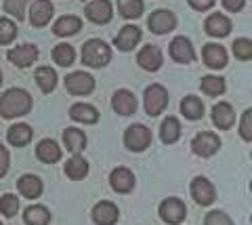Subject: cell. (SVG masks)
I'll return each mask as SVG.
<instances>
[{
    "label": "cell",
    "instance_id": "1",
    "mask_svg": "<svg viewBox=\"0 0 252 225\" xmlns=\"http://www.w3.org/2000/svg\"><path fill=\"white\" fill-rule=\"evenodd\" d=\"M32 110V97L23 89H9L0 97V116L2 118H17Z\"/></svg>",
    "mask_w": 252,
    "mask_h": 225
},
{
    "label": "cell",
    "instance_id": "2",
    "mask_svg": "<svg viewBox=\"0 0 252 225\" xmlns=\"http://www.w3.org/2000/svg\"><path fill=\"white\" fill-rule=\"evenodd\" d=\"M109 59H112V49H109L103 40L93 38V40L84 42V46H82V64L84 65L103 67L109 64Z\"/></svg>",
    "mask_w": 252,
    "mask_h": 225
},
{
    "label": "cell",
    "instance_id": "3",
    "mask_svg": "<svg viewBox=\"0 0 252 225\" xmlns=\"http://www.w3.org/2000/svg\"><path fill=\"white\" fill-rule=\"evenodd\" d=\"M168 105V93L162 84H152L145 89V112L147 116H160Z\"/></svg>",
    "mask_w": 252,
    "mask_h": 225
},
{
    "label": "cell",
    "instance_id": "4",
    "mask_svg": "<svg viewBox=\"0 0 252 225\" xmlns=\"http://www.w3.org/2000/svg\"><path fill=\"white\" fill-rule=\"evenodd\" d=\"M152 143V130L145 124H132L124 133V145L130 152H143Z\"/></svg>",
    "mask_w": 252,
    "mask_h": 225
},
{
    "label": "cell",
    "instance_id": "5",
    "mask_svg": "<svg viewBox=\"0 0 252 225\" xmlns=\"http://www.w3.org/2000/svg\"><path fill=\"white\" fill-rule=\"evenodd\" d=\"M185 215H187V208L179 198H166L160 204V217L168 225H179L185 219Z\"/></svg>",
    "mask_w": 252,
    "mask_h": 225
},
{
    "label": "cell",
    "instance_id": "6",
    "mask_svg": "<svg viewBox=\"0 0 252 225\" xmlns=\"http://www.w3.org/2000/svg\"><path fill=\"white\" fill-rule=\"evenodd\" d=\"M220 147V139L215 133H200L193 137L191 141V150L193 154H198L202 158H210L212 154H217Z\"/></svg>",
    "mask_w": 252,
    "mask_h": 225
},
{
    "label": "cell",
    "instance_id": "7",
    "mask_svg": "<svg viewBox=\"0 0 252 225\" xmlns=\"http://www.w3.org/2000/svg\"><path fill=\"white\" fill-rule=\"evenodd\" d=\"M65 89L72 95H89L94 91V78L86 72H74L65 78Z\"/></svg>",
    "mask_w": 252,
    "mask_h": 225
},
{
    "label": "cell",
    "instance_id": "8",
    "mask_svg": "<svg viewBox=\"0 0 252 225\" xmlns=\"http://www.w3.org/2000/svg\"><path fill=\"white\" fill-rule=\"evenodd\" d=\"M147 26H149V30H152L154 34H168V32L175 30L177 17H175V13L160 9V11L152 13V17L147 19Z\"/></svg>",
    "mask_w": 252,
    "mask_h": 225
},
{
    "label": "cell",
    "instance_id": "9",
    "mask_svg": "<svg viewBox=\"0 0 252 225\" xmlns=\"http://www.w3.org/2000/svg\"><path fill=\"white\" fill-rule=\"evenodd\" d=\"M191 196L198 204L208 206L215 202V188H212V183L206 177H195L191 181Z\"/></svg>",
    "mask_w": 252,
    "mask_h": 225
},
{
    "label": "cell",
    "instance_id": "10",
    "mask_svg": "<svg viewBox=\"0 0 252 225\" xmlns=\"http://www.w3.org/2000/svg\"><path fill=\"white\" fill-rule=\"evenodd\" d=\"M170 57L177 61V64H191L195 59L193 46L189 42V38L185 36H177L175 40L170 42Z\"/></svg>",
    "mask_w": 252,
    "mask_h": 225
},
{
    "label": "cell",
    "instance_id": "11",
    "mask_svg": "<svg viewBox=\"0 0 252 225\" xmlns=\"http://www.w3.org/2000/svg\"><path fill=\"white\" fill-rule=\"evenodd\" d=\"M137 97L132 95L130 91H126V89H120V91H116L114 93V97H112V107L120 114V116H130V114H135L137 112Z\"/></svg>",
    "mask_w": 252,
    "mask_h": 225
},
{
    "label": "cell",
    "instance_id": "12",
    "mask_svg": "<svg viewBox=\"0 0 252 225\" xmlns=\"http://www.w3.org/2000/svg\"><path fill=\"white\" fill-rule=\"evenodd\" d=\"M84 13L93 23H107L114 15L112 2H109V0H93V2L86 4Z\"/></svg>",
    "mask_w": 252,
    "mask_h": 225
},
{
    "label": "cell",
    "instance_id": "13",
    "mask_svg": "<svg viewBox=\"0 0 252 225\" xmlns=\"http://www.w3.org/2000/svg\"><path fill=\"white\" fill-rule=\"evenodd\" d=\"M38 59V49L34 44H21L9 51V61L17 67H30Z\"/></svg>",
    "mask_w": 252,
    "mask_h": 225
},
{
    "label": "cell",
    "instance_id": "14",
    "mask_svg": "<svg viewBox=\"0 0 252 225\" xmlns=\"http://www.w3.org/2000/svg\"><path fill=\"white\" fill-rule=\"evenodd\" d=\"M53 4L49 2V0H36L34 4H32V9H30V21H32V26L34 28H44L46 23L51 21L53 17Z\"/></svg>",
    "mask_w": 252,
    "mask_h": 225
},
{
    "label": "cell",
    "instance_id": "15",
    "mask_svg": "<svg viewBox=\"0 0 252 225\" xmlns=\"http://www.w3.org/2000/svg\"><path fill=\"white\" fill-rule=\"evenodd\" d=\"M139 65L147 69V72H156V69L162 67V51L158 49V46L149 44V46H143V49L139 51Z\"/></svg>",
    "mask_w": 252,
    "mask_h": 225
},
{
    "label": "cell",
    "instance_id": "16",
    "mask_svg": "<svg viewBox=\"0 0 252 225\" xmlns=\"http://www.w3.org/2000/svg\"><path fill=\"white\" fill-rule=\"evenodd\" d=\"M109 183L118 193H128L135 188V175L130 173L128 168H114L112 175H109Z\"/></svg>",
    "mask_w": 252,
    "mask_h": 225
},
{
    "label": "cell",
    "instance_id": "17",
    "mask_svg": "<svg viewBox=\"0 0 252 225\" xmlns=\"http://www.w3.org/2000/svg\"><path fill=\"white\" fill-rule=\"evenodd\" d=\"M118 217H120L118 206L112 202H105V200L94 204V208H93V221L97 225H114L118 221Z\"/></svg>",
    "mask_w": 252,
    "mask_h": 225
},
{
    "label": "cell",
    "instance_id": "18",
    "mask_svg": "<svg viewBox=\"0 0 252 225\" xmlns=\"http://www.w3.org/2000/svg\"><path fill=\"white\" fill-rule=\"evenodd\" d=\"M141 40V30L137 26H124L120 30V34L114 38V44L120 51H132Z\"/></svg>",
    "mask_w": 252,
    "mask_h": 225
},
{
    "label": "cell",
    "instance_id": "19",
    "mask_svg": "<svg viewBox=\"0 0 252 225\" xmlns=\"http://www.w3.org/2000/svg\"><path fill=\"white\" fill-rule=\"evenodd\" d=\"M212 122H215V127H219L220 130H227L233 127L235 122V114H233V107L229 103L220 101L212 107Z\"/></svg>",
    "mask_w": 252,
    "mask_h": 225
},
{
    "label": "cell",
    "instance_id": "20",
    "mask_svg": "<svg viewBox=\"0 0 252 225\" xmlns=\"http://www.w3.org/2000/svg\"><path fill=\"white\" fill-rule=\"evenodd\" d=\"M204 28H206V32L210 36L215 38H225L227 34L231 32V21L225 17V15L220 13H212L210 17L206 19V23H204Z\"/></svg>",
    "mask_w": 252,
    "mask_h": 225
},
{
    "label": "cell",
    "instance_id": "21",
    "mask_svg": "<svg viewBox=\"0 0 252 225\" xmlns=\"http://www.w3.org/2000/svg\"><path fill=\"white\" fill-rule=\"evenodd\" d=\"M202 57H204V64L212 69H223L227 65V53L219 44H206L202 51Z\"/></svg>",
    "mask_w": 252,
    "mask_h": 225
},
{
    "label": "cell",
    "instance_id": "22",
    "mask_svg": "<svg viewBox=\"0 0 252 225\" xmlns=\"http://www.w3.org/2000/svg\"><path fill=\"white\" fill-rule=\"evenodd\" d=\"M36 156H38V160L46 162V164H53V162L61 160V147L57 145V141H53V139H42L36 147Z\"/></svg>",
    "mask_w": 252,
    "mask_h": 225
},
{
    "label": "cell",
    "instance_id": "23",
    "mask_svg": "<svg viewBox=\"0 0 252 225\" xmlns=\"http://www.w3.org/2000/svg\"><path fill=\"white\" fill-rule=\"evenodd\" d=\"M69 116L76 122H84V124H94L99 120V112L89 103H74L69 107Z\"/></svg>",
    "mask_w": 252,
    "mask_h": 225
},
{
    "label": "cell",
    "instance_id": "24",
    "mask_svg": "<svg viewBox=\"0 0 252 225\" xmlns=\"http://www.w3.org/2000/svg\"><path fill=\"white\" fill-rule=\"evenodd\" d=\"M80 28H82V21L78 19L76 15H65V17L55 21L53 32L57 36H74V34H78V30Z\"/></svg>",
    "mask_w": 252,
    "mask_h": 225
},
{
    "label": "cell",
    "instance_id": "25",
    "mask_svg": "<svg viewBox=\"0 0 252 225\" xmlns=\"http://www.w3.org/2000/svg\"><path fill=\"white\" fill-rule=\"evenodd\" d=\"M19 193L26 198H38L42 193V181L38 179L36 175H23L21 179L17 181Z\"/></svg>",
    "mask_w": 252,
    "mask_h": 225
},
{
    "label": "cell",
    "instance_id": "26",
    "mask_svg": "<svg viewBox=\"0 0 252 225\" xmlns=\"http://www.w3.org/2000/svg\"><path fill=\"white\" fill-rule=\"evenodd\" d=\"M23 221H26L28 225H49L51 213L46 211L44 206L34 204V206L26 208V213H23Z\"/></svg>",
    "mask_w": 252,
    "mask_h": 225
},
{
    "label": "cell",
    "instance_id": "27",
    "mask_svg": "<svg viewBox=\"0 0 252 225\" xmlns=\"http://www.w3.org/2000/svg\"><path fill=\"white\" fill-rule=\"evenodd\" d=\"M160 137H162V141L168 143V145L179 141V137H181V124H179V120L172 118V116H168V118L162 122V127H160Z\"/></svg>",
    "mask_w": 252,
    "mask_h": 225
},
{
    "label": "cell",
    "instance_id": "28",
    "mask_svg": "<svg viewBox=\"0 0 252 225\" xmlns=\"http://www.w3.org/2000/svg\"><path fill=\"white\" fill-rule=\"evenodd\" d=\"M181 112H183V116L189 118V120H198V118H202V114H204V103L200 101L198 97L187 95L183 101H181Z\"/></svg>",
    "mask_w": 252,
    "mask_h": 225
},
{
    "label": "cell",
    "instance_id": "29",
    "mask_svg": "<svg viewBox=\"0 0 252 225\" xmlns=\"http://www.w3.org/2000/svg\"><path fill=\"white\" fill-rule=\"evenodd\" d=\"M86 173H89V162H86L82 156H78V154H76L72 160H67V164H65V175L69 177V179H74V181L84 179Z\"/></svg>",
    "mask_w": 252,
    "mask_h": 225
},
{
    "label": "cell",
    "instance_id": "30",
    "mask_svg": "<svg viewBox=\"0 0 252 225\" xmlns=\"http://www.w3.org/2000/svg\"><path fill=\"white\" fill-rule=\"evenodd\" d=\"M6 139H9V143L15 145V147H21V145H26L30 143V139H32V129L28 127V124H15V127L9 129V135H6Z\"/></svg>",
    "mask_w": 252,
    "mask_h": 225
},
{
    "label": "cell",
    "instance_id": "31",
    "mask_svg": "<svg viewBox=\"0 0 252 225\" xmlns=\"http://www.w3.org/2000/svg\"><path fill=\"white\" fill-rule=\"evenodd\" d=\"M63 143H65V147H67L69 152L78 154L80 150H84L86 135L82 133V130H78V129H67L65 133H63Z\"/></svg>",
    "mask_w": 252,
    "mask_h": 225
},
{
    "label": "cell",
    "instance_id": "32",
    "mask_svg": "<svg viewBox=\"0 0 252 225\" xmlns=\"http://www.w3.org/2000/svg\"><path fill=\"white\" fill-rule=\"evenodd\" d=\"M53 59H55V64L61 65V67H69V65L74 64V59H76L74 46H69V44H57L53 49Z\"/></svg>",
    "mask_w": 252,
    "mask_h": 225
},
{
    "label": "cell",
    "instance_id": "33",
    "mask_svg": "<svg viewBox=\"0 0 252 225\" xmlns=\"http://www.w3.org/2000/svg\"><path fill=\"white\" fill-rule=\"evenodd\" d=\"M118 11L126 19H137L143 15V0H118Z\"/></svg>",
    "mask_w": 252,
    "mask_h": 225
},
{
    "label": "cell",
    "instance_id": "34",
    "mask_svg": "<svg viewBox=\"0 0 252 225\" xmlns=\"http://www.w3.org/2000/svg\"><path fill=\"white\" fill-rule=\"evenodd\" d=\"M36 80H38V87H40L44 93H51L55 87H57V74H55V69H51V67H38Z\"/></svg>",
    "mask_w": 252,
    "mask_h": 225
},
{
    "label": "cell",
    "instance_id": "35",
    "mask_svg": "<svg viewBox=\"0 0 252 225\" xmlns=\"http://www.w3.org/2000/svg\"><path fill=\"white\" fill-rule=\"evenodd\" d=\"M202 91L210 97H217V95H223L225 93V80L219 78V76H204L202 82H200Z\"/></svg>",
    "mask_w": 252,
    "mask_h": 225
},
{
    "label": "cell",
    "instance_id": "36",
    "mask_svg": "<svg viewBox=\"0 0 252 225\" xmlns=\"http://www.w3.org/2000/svg\"><path fill=\"white\" fill-rule=\"evenodd\" d=\"M30 0H4V11L15 17L17 21H21L26 17V9H28Z\"/></svg>",
    "mask_w": 252,
    "mask_h": 225
},
{
    "label": "cell",
    "instance_id": "37",
    "mask_svg": "<svg viewBox=\"0 0 252 225\" xmlns=\"http://www.w3.org/2000/svg\"><path fill=\"white\" fill-rule=\"evenodd\" d=\"M17 36V26L6 19V17H0V44H11Z\"/></svg>",
    "mask_w": 252,
    "mask_h": 225
},
{
    "label": "cell",
    "instance_id": "38",
    "mask_svg": "<svg viewBox=\"0 0 252 225\" xmlns=\"http://www.w3.org/2000/svg\"><path fill=\"white\" fill-rule=\"evenodd\" d=\"M19 211V198L13 196V193H4L2 198H0V213H2L4 217H15Z\"/></svg>",
    "mask_w": 252,
    "mask_h": 225
},
{
    "label": "cell",
    "instance_id": "39",
    "mask_svg": "<svg viewBox=\"0 0 252 225\" xmlns=\"http://www.w3.org/2000/svg\"><path fill=\"white\" fill-rule=\"evenodd\" d=\"M231 46H233V55L238 59L248 61L252 57V40H248V38H238Z\"/></svg>",
    "mask_w": 252,
    "mask_h": 225
},
{
    "label": "cell",
    "instance_id": "40",
    "mask_svg": "<svg viewBox=\"0 0 252 225\" xmlns=\"http://www.w3.org/2000/svg\"><path fill=\"white\" fill-rule=\"evenodd\" d=\"M240 135L244 141L252 139V110H246L242 114V122H240Z\"/></svg>",
    "mask_w": 252,
    "mask_h": 225
},
{
    "label": "cell",
    "instance_id": "41",
    "mask_svg": "<svg viewBox=\"0 0 252 225\" xmlns=\"http://www.w3.org/2000/svg\"><path fill=\"white\" fill-rule=\"evenodd\" d=\"M204 225H233V221H231L223 211H212V213L206 215V219H204Z\"/></svg>",
    "mask_w": 252,
    "mask_h": 225
},
{
    "label": "cell",
    "instance_id": "42",
    "mask_svg": "<svg viewBox=\"0 0 252 225\" xmlns=\"http://www.w3.org/2000/svg\"><path fill=\"white\" fill-rule=\"evenodd\" d=\"M9 164H11V158H9V152H6L4 145H0V177L6 175L9 170Z\"/></svg>",
    "mask_w": 252,
    "mask_h": 225
},
{
    "label": "cell",
    "instance_id": "43",
    "mask_svg": "<svg viewBox=\"0 0 252 225\" xmlns=\"http://www.w3.org/2000/svg\"><path fill=\"white\" fill-rule=\"evenodd\" d=\"M189 4H191V9H195V11H208L215 6V0H189Z\"/></svg>",
    "mask_w": 252,
    "mask_h": 225
},
{
    "label": "cell",
    "instance_id": "44",
    "mask_svg": "<svg viewBox=\"0 0 252 225\" xmlns=\"http://www.w3.org/2000/svg\"><path fill=\"white\" fill-rule=\"evenodd\" d=\"M244 2H246V0H223V6H225L227 11L238 13V11L244 9Z\"/></svg>",
    "mask_w": 252,
    "mask_h": 225
},
{
    "label": "cell",
    "instance_id": "45",
    "mask_svg": "<svg viewBox=\"0 0 252 225\" xmlns=\"http://www.w3.org/2000/svg\"><path fill=\"white\" fill-rule=\"evenodd\" d=\"M0 84H2V72H0Z\"/></svg>",
    "mask_w": 252,
    "mask_h": 225
},
{
    "label": "cell",
    "instance_id": "46",
    "mask_svg": "<svg viewBox=\"0 0 252 225\" xmlns=\"http://www.w3.org/2000/svg\"><path fill=\"white\" fill-rule=\"evenodd\" d=\"M0 225H2V223H0Z\"/></svg>",
    "mask_w": 252,
    "mask_h": 225
}]
</instances>
